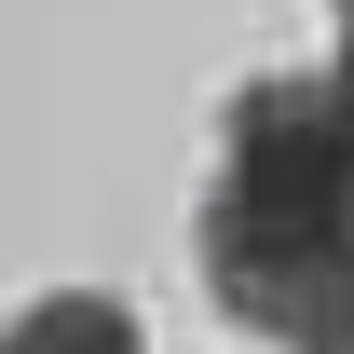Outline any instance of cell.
Instances as JSON below:
<instances>
[{"label":"cell","instance_id":"cell-2","mask_svg":"<svg viewBox=\"0 0 354 354\" xmlns=\"http://www.w3.org/2000/svg\"><path fill=\"white\" fill-rule=\"evenodd\" d=\"M0 354H150V341H136V313L109 286H55V300H28L0 327Z\"/></svg>","mask_w":354,"mask_h":354},{"label":"cell","instance_id":"cell-4","mask_svg":"<svg viewBox=\"0 0 354 354\" xmlns=\"http://www.w3.org/2000/svg\"><path fill=\"white\" fill-rule=\"evenodd\" d=\"M341 14H354V0H341Z\"/></svg>","mask_w":354,"mask_h":354},{"label":"cell","instance_id":"cell-3","mask_svg":"<svg viewBox=\"0 0 354 354\" xmlns=\"http://www.w3.org/2000/svg\"><path fill=\"white\" fill-rule=\"evenodd\" d=\"M327 95H341V123H354V14H341V55H327Z\"/></svg>","mask_w":354,"mask_h":354},{"label":"cell","instance_id":"cell-1","mask_svg":"<svg viewBox=\"0 0 354 354\" xmlns=\"http://www.w3.org/2000/svg\"><path fill=\"white\" fill-rule=\"evenodd\" d=\"M205 300L286 354H354V123L327 68H259L218 109V177L191 205Z\"/></svg>","mask_w":354,"mask_h":354}]
</instances>
